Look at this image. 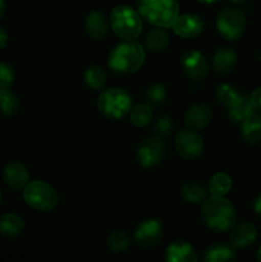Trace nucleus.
<instances>
[{
    "mask_svg": "<svg viewBox=\"0 0 261 262\" xmlns=\"http://www.w3.org/2000/svg\"><path fill=\"white\" fill-rule=\"evenodd\" d=\"M202 222L207 228L217 233L228 232L237 224V211L224 196H211L201 206Z\"/></svg>",
    "mask_w": 261,
    "mask_h": 262,
    "instance_id": "nucleus-1",
    "label": "nucleus"
},
{
    "mask_svg": "<svg viewBox=\"0 0 261 262\" xmlns=\"http://www.w3.org/2000/svg\"><path fill=\"white\" fill-rule=\"evenodd\" d=\"M145 58V50L140 43L135 40H124L112 50L107 66L115 73H135L142 67Z\"/></svg>",
    "mask_w": 261,
    "mask_h": 262,
    "instance_id": "nucleus-2",
    "label": "nucleus"
},
{
    "mask_svg": "<svg viewBox=\"0 0 261 262\" xmlns=\"http://www.w3.org/2000/svg\"><path fill=\"white\" fill-rule=\"evenodd\" d=\"M137 12L156 27H171L179 15L177 0H137Z\"/></svg>",
    "mask_w": 261,
    "mask_h": 262,
    "instance_id": "nucleus-3",
    "label": "nucleus"
},
{
    "mask_svg": "<svg viewBox=\"0 0 261 262\" xmlns=\"http://www.w3.org/2000/svg\"><path fill=\"white\" fill-rule=\"evenodd\" d=\"M97 107H99V112L107 119L119 120L127 117L132 110V95L119 87L105 90L99 96Z\"/></svg>",
    "mask_w": 261,
    "mask_h": 262,
    "instance_id": "nucleus-4",
    "label": "nucleus"
},
{
    "mask_svg": "<svg viewBox=\"0 0 261 262\" xmlns=\"http://www.w3.org/2000/svg\"><path fill=\"white\" fill-rule=\"evenodd\" d=\"M110 26L122 40H136L142 32L140 13L128 5H118L110 14Z\"/></svg>",
    "mask_w": 261,
    "mask_h": 262,
    "instance_id": "nucleus-5",
    "label": "nucleus"
},
{
    "mask_svg": "<svg viewBox=\"0 0 261 262\" xmlns=\"http://www.w3.org/2000/svg\"><path fill=\"white\" fill-rule=\"evenodd\" d=\"M23 199L28 206L44 212L51 211L59 204V196L54 187L42 181L28 182L23 188Z\"/></svg>",
    "mask_w": 261,
    "mask_h": 262,
    "instance_id": "nucleus-6",
    "label": "nucleus"
},
{
    "mask_svg": "<svg viewBox=\"0 0 261 262\" xmlns=\"http://www.w3.org/2000/svg\"><path fill=\"white\" fill-rule=\"evenodd\" d=\"M216 27L225 40H238L242 37L246 30L245 14L237 8H224L217 14Z\"/></svg>",
    "mask_w": 261,
    "mask_h": 262,
    "instance_id": "nucleus-7",
    "label": "nucleus"
},
{
    "mask_svg": "<svg viewBox=\"0 0 261 262\" xmlns=\"http://www.w3.org/2000/svg\"><path fill=\"white\" fill-rule=\"evenodd\" d=\"M166 145L161 137H148L138 145L136 151V160L143 168H153L159 165L165 159Z\"/></svg>",
    "mask_w": 261,
    "mask_h": 262,
    "instance_id": "nucleus-8",
    "label": "nucleus"
},
{
    "mask_svg": "<svg viewBox=\"0 0 261 262\" xmlns=\"http://www.w3.org/2000/svg\"><path fill=\"white\" fill-rule=\"evenodd\" d=\"M164 235V224L160 219L150 217V219L142 220L136 227L133 233V241L136 245L141 248H153L159 245Z\"/></svg>",
    "mask_w": 261,
    "mask_h": 262,
    "instance_id": "nucleus-9",
    "label": "nucleus"
},
{
    "mask_svg": "<svg viewBox=\"0 0 261 262\" xmlns=\"http://www.w3.org/2000/svg\"><path fill=\"white\" fill-rule=\"evenodd\" d=\"M176 150L181 158L184 160H192L201 155L204 150V141L201 136L193 129H183L179 130L174 140Z\"/></svg>",
    "mask_w": 261,
    "mask_h": 262,
    "instance_id": "nucleus-10",
    "label": "nucleus"
},
{
    "mask_svg": "<svg viewBox=\"0 0 261 262\" xmlns=\"http://www.w3.org/2000/svg\"><path fill=\"white\" fill-rule=\"evenodd\" d=\"M181 66L187 77L193 81H202L209 74V61L199 50H188L182 55Z\"/></svg>",
    "mask_w": 261,
    "mask_h": 262,
    "instance_id": "nucleus-11",
    "label": "nucleus"
},
{
    "mask_svg": "<svg viewBox=\"0 0 261 262\" xmlns=\"http://www.w3.org/2000/svg\"><path fill=\"white\" fill-rule=\"evenodd\" d=\"M173 31L178 36L184 38L196 37L204 30V22L196 14H183L178 15L174 23L171 25Z\"/></svg>",
    "mask_w": 261,
    "mask_h": 262,
    "instance_id": "nucleus-12",
    "label": "nucleus"
},
{
    "mask_svg": "<svg viewBox=\"0 0 261 262\" xmlns=\"http://www.w3.org/2000/svg\"><path fill=\"white\" fill-rule=\"evenodd\" d=\"M212 119V110L206 104H194L187 109L184 123L192 129H201L207 127Z\"/></svg>",
    "mask_w": 261,
    "mask_h": 262,
    "instance_id": "nucleus-13",
    "label": "nucleus"
},
{
    "mask_svg": "<svg viewBox=\"0 0 261 262\" xmlns=\"http://www.w3.org/2000/svg\"><path fill=\"white\" fill-rule=\"evenodd\" d=\"M3 176H4L5 183L15 191L25 188L30 179L27 168L18 161H12V163L7 164L4 171H3Z\"/></svg>",
    "mask_w": 261,
    "mask_h": 262,
    "instance_id": "nucleus-14",
    "label": "nucleus"
},
{
    "mask_svg": "<svg viewBox=\"0 0 261 262\" xmlns=\"http://www.w3.org/2000/svg\"><path fill=\"white\" fill-rule=\"evenodd\" d=\"M164 258L168 262H196L197 253L186 241H176L166 247Z\"/></svg>",
    "mask_w": 261,
    "mask_h": 262,
    "instance_id": "nucleus-15",
    "label": "nucleus"
},
{
    "mask_svg": "<svg viewBox=\"0 0 261 262\" xmlns=\"http://www.w3.org/2000/svg\"><path fill=\"white\" fill-rule=\"evenodd\" d=\"M230 232V245L234 248H245L252 245L257 237V229L251 223L245 222L235 224Z\"/></svg>",
    "mask_w": 261,
    "mask_h": 262,
    "instance_id": "nucleus-16",
    "label": "nucleus"
},
{
    "mask_svg": "<svg viewBox=\"0 0 261 262\" xmlns=\"http://www.w3.org/2000/svg\"><path fill=\"white\" fill-rule=\"evenodd\" d=\"M84 28L90 37L95 38V40H101L109 32L110 22L104 13L94 10L86 17Z\"/></svg>",
    "mask_w": 261,
    "mask_h": 262,
    "instance_id": "nucleus-17",
    "label": "nucleus"
},
{
    "mask_svg": "<svg viewBox=\"0 0 261 262\" xmlns=\"http://www.w3.org/2000/svg\"><path fill=\"white\" fill-rule=\"evenodd\" d=\"M237 53L232 48H220L212 56V68L219 74H228L237 66Z\"/></svg>",
    "mask_w": 261,
    "mask_h": 262,
    "instance_id": "nucleus-18",
    "label": "nucleus"
},
{
    "mask_svg": "<svg viewBox=\"0 0 261 262\" xmlns=\"http://www.w3.org/2000/svg\"><path fill=\"white\" fill-rule=\"evenodd\" d=\"M227 110L228 115H229V119L232 122L242 123V120H245L248 115H251L257 109L253 105V101L251 97H248L247 95L240 94L237 96V99L227 107Z\"/></svg>",
    "mask_w": 261,
    "mask_h": 262,
    "instance_id": "nucleus-19",
    "label": "nucleus"
},
{
    "mask_svg": "<svg viewBox=\"0 0 261 262\" xmlns=\"http://www.w3.org/2000/svg\"><path fill=\"white\" fill-rule=\"evenodd\" d=\"M237 258L235 250L232 245L217 242L209 246L204 252L206 262H232Z\"/></svg>",
    "mask_w": 261,
    "mask_h": 262,
    "instance_id": "nucleus-20",
    "label": "nucleus"
},
{
    "mask_svg": "<svg viewBox=\"0 0 261 262\" xmlns=\"http://www.w3.org/2000/svg\"><path fill=\"white\" fill-rule=\"evenodd\" d=\"M242 138L247 143H258L261 141V114L256 110L242 120Z\"/></svg>",
    "mask_w": 261,
    "mask_h": 262,
    "instance_id": "nucleus-21",
    "label": "nucleus"
},
{
    "mask_svg": "<svg viewBox=\"0 0 261 262\" xmlns=\"http://www.w3.org/2000/svg\"><path fill=\"white\" fill-rule=\"evenodd\" d=\"M25 230V222L22 217L13 212H8L0 217V233L7 237H18Z\"/></svg>",
    "mask_w": 261,
    "mask_h": 262,
    "instance_id": "nucleus-22",
    "label": "nucleus"
},
{
    "mask_svg": "<svg viewBox=\"0 0 261 262\" xmlns=\"http://www.w3.org/2000/svg\"><path fill=\"white\" fill-rule=\"evenodd\" d=\"M169 42H170L169 35L161 27L153 28L151 31H148L147 36H146V46L153 53L164 51L169 46Z\"/></svg>",
    "mask_w": 261,
    "mask_h": 262,
    "instance_id": "nucleus-23",
    "label": "nucleus"
},
{
    "mask_svg": "<svg viewBox=\"0 0 261 262\" xmlns=\"http://www.w3.org/2000/svg\"><path fill=\"white\" fill-rule=\"evenodd\" d=\"M181 194L187 202H191V204H199L206 200L207 191L204 186L196 183L193 181H188L182 186L181 188Z\"/></svg>",
    "mask_w": 261,
    "mask_h": 262,
    "instance_id": "nucleus-24",
    "label": "nucleus"
},
{
    "mask_svg": "<svg viewBox=\"0 0 261 262\" xmlns=\"http://www.w3.org/2000/svg\"><path fill=\"white\" fill-rule=\"evenodd\" d=\"M232 186V178L227 173L220 171V173L214 174L210 179L209 192L211 193V196H225L227 193H229Z\"/></svg>",
    "mask_w": 261,
    "mask_h": 262,
    "instance_id": "nucleus-25",
    "label": "nucleus"
},
{
    "mask_svg": "<svg viewBox=\"0 0 261 262\" xmlns=\"http://www.w3.org/2000/svg\"><path fill=\"white\" fill-rule=\"evenodd\" d=\"M84 81L92 90L102 91L106 86V73L100 66H91L84 72Z\"/></svg>",
    "mask_w": 261,
    "mask_h": 262,
    "instance_id": "nucleus-26",
    "label": "nucleus"
},
{
    "mask_svg": "<svg viewBox=\"0 0 261 262\" xmlns=\"http://www.w3.org/2000/svg\"><path fill=\"white\" fill-rule=\"evenodd\" d=\"M145 99L146 102L148 105H151L153 107H160L168 100V90L164 84L161 83H155L151 84L150 87H147L145 92Z\"/></svg>",
    "mask_w": 261,
    "mask_h": 262,
    "instance_id": "nucleus-27",
    "label": "nucleus"
},
{
    "mask_svg": "<svg viewBox=\"0 0 261 262\" xmlns=\"http://www.w3.org/2000/svg\"><path fill=\"white\" fill-rule=\"evenodd\" d=\"M153 119V106L146 104L136 105L129 112V120L136 127H145Z\"/></svg>",
    "mask_w": 261,
    "mask_h": 262,
    "instance_id": "nucleus-28",
    "label": "nucleus"
},
{
    "mask_svg": "<svg viewBox=\"0 0 261 262\" xmlns=\"http://www.w3.org/2000/svg\"><path fill=\"white\" fill-rule=\"evenodd\" d=\"M19 110V100L10 90L0 91V113L4 115L12 117Z\"/></svg>",
    "mask_w": 261,
    "mask_h": 262,
    "instance_id": "nucleus-29",
    "label": "nucleus"
},
{
    "mask_svg": "<svg viewBox=\"0 0 261 262\" xmlns=\"http://www.w3.org/2000/svg\"><path fill=\"white\" fill-rule=\"evenodd\" d=\"M129 237L123 230H115V232H113L107 237V247L115 253L124 252L128 248V246H129Z\"/></svg>",
    "mask_w": 261,
    "mask_h": 262,
    "instance_id": "nucleus-30",
    "label": "nucleus"
},
{
    "mask_svg": "<svg viewBox=\"0 0 261 262\" xmlns=\"http://www.w3.org/2000/svg\"><path fill=\"white\" fill-rule=\"evenodd\" d=\"M240 95V92L232 86V84L223 83L220 86H217L216 89V99L219 101L220 105L228 107Z\"/></svg>",
    "mask_w": 261,
    "mask_h": 262,
    "instance_id": "nucleus-31",
    "label": "nucleus"
},
{
    "mask_svg": "<svg viewBox=\"0 0 261 262\" xmlns=\"http://www.w3.org/2000/svg\"><path fill=\"white\" fill-rule=\"evenodd\" d=\"M173 130V119L166 114H161L154 120L153 132L158 137H166Z\"/></svg>",
    "mask_w": 261,
    "mask_h": 262,
    "instance_id": "nucleus-32",
    "label": "nucleus"
},
{
    "mask_svg": "<svg viewBox=\"0 0 261 262\" xmlns=\"http://www.w3.org/2000/svg\"><path fill=\"white\" fill-rule=\"evenodd\" d=\"M14 69L10 64L0 63V91L9 90L14 82Z\"/></svg>",
    "mask_w": 261,
    "mask_h": 262,
    "instance_id": "nucleus-33",
    "label": "nucleus"
},
{
    "mask_svg": "<svg viewBox=\"0 0 261 262\" xmlns=\"http://www.w3.org/2000/svg\"><path fill=\"white\" fill-rule=\"evenodd\" d=\"M251 99H252L253 105H255L256 109L261 112V87H258V89H256L255 91H253V94L251 95Z\"/></svg>",
    "mask_w": 261,
    "mask_h": 262,
    "instance_id": "nucleus-34",
    "label": "nucleus"
},
{
    "mask_svg": "<svg viewBox=\"0 0 261 262\" xmlns=\"http://www.w3.org/2000/svg\"><path fill=\"white\" fill-rule=\"evenodd\" d=\"M8 43V33L3 27H0V50L4 49Z\"/></svg>",
    "mask_w": 261,
    "mask_h": 262,
    "instance_id": "nucleus-35",
    "label": "nucleus"
},
{
    "mask_svg": "<svg viewBox=\"0 0 261 262\" xmlns=\"http://www.w3.org/2000/svg\"><path fill=\"white\" fill-rule=\"evenodd\" d=\"M253 210H255L256 214L261 217V194H258L255 199V202H253Z\"/></svg>",
    "mask_w": 261,
    "mask_h": 262,
    "instance_id": "nucleus-36",
    "label": "nucleus"
},
{
    "mask_svg": "<svg viewBox=\"0 0 261 262\" xmlns=\"http://www.w3.org/2000/svg\"><path fill=\"white\" fill-rule=\"evenodd\" d=\"M5 10H7V3H5V0H0V20L4 17Z\"/></svg>",
    "mask_w": 261,
    "mask_h": 262,
    "instance_id": "nucleus-37",
    "label": "nucleus"
},
{
    "mask_svg": "<svg viewBox=\"0 0 261 262\" xmlns=\"http://www.w3.org/2000/svg\"><path fill=\"white\" fill-rule=\"evenodd\" d=\"M230 3H233V4H243V3H246L247 0H229Z\"/></svg>",
    "mask_w": 261,
    "mask_h": 262,
    "instance_id": "nucleus-38",
    "label": "nucleus"
},
{
    "mask_svg": "<svg viewBox=\"0 0 261 262\" xmlns=\"http://www.w3.org/2000/svg\"><path fill=\"white\" fill-rule=\"evenodd\" d=\"M257 260L261 261V246H260V248H258V251H257Z\"/></svg>",
    "mask_w": 261,
    "mask_h": 262,
    "instance_id": "nucleus-39",
    "label": "nucleus"
},
{
    "mask_svg": "<svg viewBox=\"0 0 261 262\" xmlns=\"http://www.w3.org/2000/svg\"><path fill=\"white\" fill-rule=\"evenodd\" d=\"M200 2H202V3H215V2H217V0H200Z\"/></svg>",
    "mask_w": 261,
    "mask_h": 262,
    "instance_id": "nucleus-40",
    "label": "nucleus"
},
{
    "mask_svg": "<svg viewBox=\"0 0 261 262\" xmlns=\"http://www.w3.org/2000/svg\"><path fill=\"white\" fill-rule=\"evenodd\" d=\"M0 202H2V193H0Z\"/></svg>",
    "mask_w": 261,
    "mask_h": 262,
    "instance_id": "nucleus-41",
    "label": "nucleus"
}]
</instances>
